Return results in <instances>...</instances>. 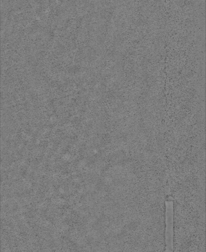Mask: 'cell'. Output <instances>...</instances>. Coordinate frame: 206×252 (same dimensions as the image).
Listing matches in <instances>:
<instances>
[{
  "label": "cell",
  "instance_id": "obj_1",
  "mask_svg": "<svg viewBox=\"0 0 206 252\" xmlns=\"http://www.w3.org/2000/svg\"><path fill=\"white\" fill-rule=\"evenodd\" d=\"M166 251H173V202H166Z\"/></svg>",
  "mask_w": 206,
  "mask_h": 252
}]
</instances>
